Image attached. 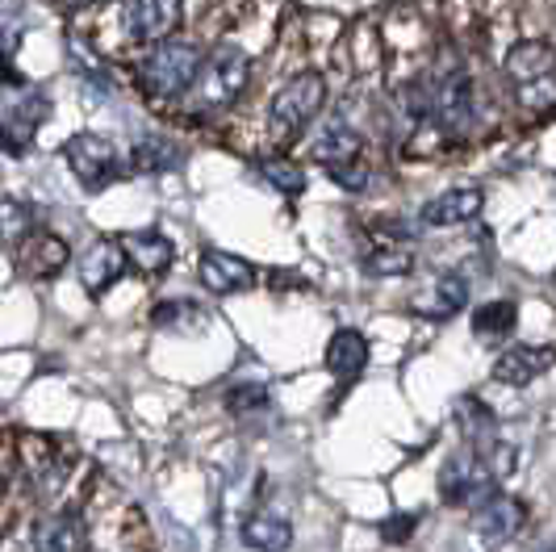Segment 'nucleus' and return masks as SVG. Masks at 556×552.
<instances>
[{"mask_svg": "<svg viewBox=\"0 0 556 552\" xmlns=\"http://www.w3.org/2000/svg\"><path fill=\"white\" fill-rule=\"evenodd\" d=\"M502 76L510 84L515 101L523 113H553L556 110V47L544 38H523L502 59Z\"/></svg>", "mask_w": 556, "mask_h": 552, "instance_id": "f257e3e1", "label": "nucleus"}, {"mask_svg": "<svg viewBox=\"0 0 556 552\" xmlns=\"http://www.w3.org/2000/svg\"><path fill=\"white\" fill-rule=\"evenodd\" d=\"M201 47L193 42H155L135 67V84L147 101H176L193 88L197 72H201Z\"/></svg>", "mask_w": 556, "mask_h": 552, "instance_id": "f03ea898", "label": "nucleus"}, {"mask_svg": "<svg viewBox=\"0 0 556 552\" xmlns=\"http://www.w3.org/2000/svg\"><path fill=\"white\" fill-rule=\"evenodd\" d=\"M248 80H251L248 51L235 47V42H223V47H214L210 55L201 59V72H197L193 88L185 92V101H189L197 113L226 110V105H235V101L243 97Z\"/></svg>", "mask_w": 556, "mask_h": 552, "instance_id": "7ed1b4c3", "label": "nucleus"}, {"mask_svg": "<svg viewBox=\"0 0 556 552\" xmlns=\"http://www.w3.org/2000/svg\"><path fill=\"white\" fill-rule=\"evenodd\" d=\"M323 105H327V76H323V72H298V76L273 97L268 130H273V138L289 142V138H298L309 122L323 113Z\"/></svg>", "mask_w": 556, "mask_h": 552, "instance_id": "20e7f679", "label": "nucleus"}, {"mask_svg": "<svg viewBox=\"0 0 556 552\" xmlns=\"http://www.w3.org/2000/svg\"><path fill=\"white\" fill-rule=\"evenodd\" d=\"M63 160L72 167V176L80 180V189H88V193L110 189L113 180L122 176V155H117V147H113L105 135H92V130L67 138V142H63Z\"/></svg>", "mask_w": 556, "mask_h": 552, "instance_id": "39448f33", "label": "nucleus"}, {"mask_svg": "<svg viewBox=\"0 0 556 552\" xmlns=\"http://www.w3.org/2000/svg\"><path fill=\"white\" fill-rule=\"evenodd\" d=\"M494 490H498V481L481 465L477 448L452 452L444 461V469H440V498H444L447 506H477L481 498H490Z\"/></svg>", "mask_w": 556, "mask_h": 552, "instance_id": "423d86ee", "label": "nucleus"}, {"mask_svg": "<svg viewBox=\"0 0 556 552\" xmlns=\"http://www.w3.org/2000/svg\"><path fill=\"white\" fill-rule=\"evenodd\" d=\"M431 117H435V126H440L447 138H465L469 130H473L477 97H473V80H469L465 67H452L444 80L435 84Z\"/></svg>", "mask_w": 556, "mask_h": 552, "instance_id": "0eeeda50", "label": "nucleus"}, {"mask_svg": "<svg viewBox=\"0 0 556 552\" xmlns=\"http://www.w3.org/2000/svg\"><path fill=\"white\" fill-rule=\"evenodd\" d=\"M47 113H51V101L42 92L4 97V105H0V147L9 155H26L29 147H34L38 126L47 122Z\"/></svg>", "mask_w": 556, "mask_h": 552, "instance_id": "6e6552de", "label": "nucleus"}, {"mask_svg": "<svg viewBox=\"0 0 556 552\" xmlns=\"http://www.w3.org/2000/svg\"><path fill=\"white\" fill-rule=\"evenodd\" d=\"M185 0H126L122 9V29L130 42H167L172 29L180 26Z\"/></svg>", "mask_w": 556, "mask_h": 552, "instance_id": "1a4fd4ad", "label": "nucleus"}, {"mask_svg": "<svg viewBox=\"0 0 556 552\" xmlns=\"http://www.w3.org/2000/svg\"><path fill=\"white\" fill-rule=\"evenodd\" d=\"M197 276H201V285H205L214 298H235V293H248V289H255V280H260L251 260L235 255V251H223V248L201 251Z\"/></svg>", "mask_w": 556, "mask_h": 552, "instance_id": "9d476101", "label": "nucleus"}, {"mask_svg": "<svg viewBox=\"0 0 556 552\" xmlns=\"http://www.w3.org/2000/svg\"><path fill=\"white\" fill-rule=\"evenodd\" d=\"M72 264V248L51 230H29L17 248V273L29 280H51Z\"/></svg>", "mask_w": 556, "mask_h": 552, "instance_id": "9b49d317", "label": "nucleus"}, {"mask_svg": "<svg viewBox=\"0 0 556 552\" xmlns=\"http://www.w3.org/2000/svg\"><path fill=\"white\" fill-rule=\"evenodd\" d=\"M523 524H528V506L515 494L494 490L473 506V531L481 540H510V536L523 531Z\"/></svg>", "mask_w": 556, "mask_h": 552, "instance_id": "f8f14e48", "label": "nucleus"}, {"mask_svg": "<svg viewBox=\"0 0 556 552\" xmlns=\"http://www.w3.org/2000/svg\"><path fill=\"white\" fill-rule=\"evenodd\" d=\"M556 364V348L548 343H515L494 360V381L498 386H531Z\"/></svg>", "mask_w": 556, "mask_h": 552, "instance_id": "ddd939ff", "label": "nucleus"}, {"mask_svg": "<svg viewBox=\"0 0 556 552\" xmlns=\"http://www.w3.org/2000/svg\"><path fill=\"white\" fill-rule=\"evenodd\" d=\"M76 273H80V285L92 293V298L110 293L113 285L122 280V273H126V255H122V248H117V239H101V243H92V248L80 255Z\"/></svg>", "mask_w": 556, "mask_h": 552, "instance_id": "4468645a", "label": "nucleus"}, {"mask_svg": "<svg viewBox=\"0 0 556 552\" xmlns=\"http://www.w3.org/2000/svg\"><path fill=\"white\" fill-rule=\"evenodd\" d=\"M117 248L126 255L130 268H139L142 276H164L176 260L172 239L160 230H130V235H117Z\"/></svg>", "mask_w": 556, "mask_h": 552, "instance_id": "2eb2a0df", "label": "nucleus"}, {"mask_svg": "<svg viewBox=\"0 0 556 552\" xmlns=\"http://www.w3.org/2000/svg\"><path fill=\"white\" fill-rule=\"evenodd\" d=\"M481 210H485V193L465 185V189H444L431 201H422L418 218H422V226H460V222H473Z\"/></svg>", "mask_w": 556, "mask_h": 552, "instance_id": "dca6fc26", "label": "nucleus"}, {"mask_svg": "<svg viewBox=\"0 0 556 552\" xmlns=\"http://www.w3.org/2000/svg\"><path fill=\"white\" fill-rule=\"evenodd\" d=\"M327 373H334L339 381H356L364 368H368V339L356 327H339V331L327 339Z\"/></svg>", "mask_w": 556, "mask_h": 552, "instance_id": "f3484780", "label": "nucleus"}, {"mask_svg": "<svg viewBox=\"0 0 556 552\" xmlns=\"http://www.w3.org/2000/svg\"><path fill=\"white\" fill-rule=\"evenodd\" d=\"M361 147H364L361 126L334 117V122H327V126L318 130L314 147H309V155H314L323 167H331V164H343V160H361Z\"/></svg>", "mask_w": 556, "mask_h": 552, "instance_id": "a211bd4d", "label": "nucleus"}, {"mask_svg": "<svg viewBox=\"0 0 556 552\" xmlns=\"http://www.w3.org/2000/svg\"><path fill=\"white\" fill-rule=\"evenodd\" d=\"M465 302H469V280H465L460 273H444L427 293H418L415 298V314L444 323V318H452V314H460V305Z\"/></svg>", "mask_w": 556, "mask_h": 552, "instance_id": "6ab92c4d", "label": "nucleus"}, {"mask_svg": "<svg viewBox=\"0 0 556 552\" xmlns=\"http://www.w3.org/2000/svg\"><path fill=\"white\" fill-rule=\"evenodd\" d=\"M34 552H88L84 524L76 511H55L34 527Z\"/></svg>", "mask_w": 556, "mask_h": 552, "instance_id": "aec40b11", "label": "nucleus"}, {"mask_svg": "<svg viewBox=\"0 0 556 552\" xmlns=\"http://www.w3.org/2000/svg\"><path fill=\"white\" fill-rule=\"evenodd\" d=\"M243 544L255 552H285L293 544V524L277 511H251L243 519Z\"/></svg>", "mask_w": 556, "mask_h": 552, "instance_id": "412c9836", "label": "nucleus"}, {"mask_svg": "<svg viewBox=\"0 0 556 552\" xmlns=\"http://www.w3.org/2000/svg\"><path fill=\"white\" fill-rule=\"evenodd\" d=\"M180 164H185V151L164 135H139L130 147V172H142V176H160Z\"/></svg>", "mask_w": 556, "mask_h": 552, "instance_id": "4be33fe9", "label": "nucleus"}, {"mask_svg": "<svg viewBox=\"0 0 556 552\" xmlns=\"http://www.w3.org/2000/svg\"><path fill=\"white\" fill-rule=\"evenodd\" d=\"M515 327H519V305L510 302V298H494V302H485L473 314V331L481 343H498Z\"/></svg>", "mask_w": 556, "mask_h": 552, "instance_id": "5701e85b", "label": "nucleus"}, {"mask_svg": "<svg viewBox=\"0 0 556 552\" xmlns=\"http://www.w3.org/2000/svg\"><path fill=\"white\" fill-rule=\"evenodd\" d=\"M255 176L264 185H273L280 197H302L306 193V167L285 160V155H273V160H255Z\"/></svg>", "mask_w": 556, "mask_h": 552, "instance_id": "b1692460", "label": "nucleus"}, {"mask_svg": "<svg viewBox=\"0 0 556 552\" xmlns=\"http://www.w3.org/2000/svg\"><path fill=\"white\" fill-rule=\"evenodd\" d=\"M201 323V305L189 302V298H167V302H155L151 305V327L155 331H189V327H197Z\"/></svg>", "mask_w": 556, "mask_h": 552, "instance_id": "393cba45", "label": "nucleus"}, {"mask_svg": "<svg viewBox=\"0 0 556 552\" xmlns=\"http://www.w3.org/2000/svg\"><path fill=\"white\" fill-rule=\"evenodd\" d=\"M456 418H460V427H465V436H469V448H477V443H485V440H498V436H494V431H498V418H494L490 406H481L473 393L456 402Z\"/></svg>", "mask_w": 556, "mask_h": 552, "instance_id": "a878e982", "label": "nucleus"}, {"mask_svg": "<svg viewBox=\"0 0 556 552\" xmlns=\"http://www.w3.org/2000/svg\"><path fill=\"white\" fill-rule=\"evenodd\" d=\"M361 268L368 276H406V273H415V251L381 243V248H372L368 255H364Z\"/></svg>", "mask_w": 556, "mask_h": 552, "instance_id": "bb28decb", "label": "nucleus"}, {"mask_svg": "<svg viewBox=\"0 0 556 552\" xmlns=\"http://www.w3.org/2000/svg\"><path fill=\"white\" fill-rule=\"evenodd\" d=\"M34 230V205L17 197H0V243H22Z\"/></svg>", "mask_w": 556, "mask_h": 552, "instance_id": "cd10ccee", "label": "nucleus"}, {"mask_svg": "<svg viewBox=\"0 0 556 552\" xmlns=\"http://www.w3.org/2000/svg\"><path fill=\"white\" fill-rule=\"evenodd\" d=\"M327 176H331L339 189H348V193H361L364 185H368V164H364V160H343V164L327 167Z\"/></svg>", "mask_w": 556, "mask_h": 552, "instance_id": "c85d7f7f", "label": "nucleus"}, {"mask_svg": "<svg viewBox=\"0 0 556 552\" xmlns=\"http://www.w3.org/2000/svg\"><path fill=\"white\" fill-rule=\"evenodd\" d=\"M226 406H230L235 414L260 411V406H268V389H264V386H239V389H230Z\"/></svg>", "mask_w": 556, "mask_h": 552, "instance_id": "c756f323", "label": "nucleus"}, {"mask_svg": "<svg viewBox=\"0 0 556 552\" xmlns=\"http://www.w3.org/2000/svg\"><path fill=\"white\" fill-rule=\"evenodd\" d=\"M415 527H418V515H393V519L381 524V540H390V544H406Z\"/></svg>", "mask_w": 556, "mask_h": 552, "instance_id": "7c9ffc66", "label": "nucleus"}, {"mask_svg": "<svg viewBox=\"0 0 556 552\" xmlns=\"http://www.w3.org/2000/svg\"><path fill=\"white\" fill-rule=\"evenodd\" d=\"M59 9H92V4H105V0H51Z\"/></svg>", "mask_w": 556, "mask_h": 552, "instance_id": "2f4dec72", "label": "nucleus"}, {"mask_svg": "<svg viewBox=\"0 0 556 552\" xmlns=\"http://www.w3.org/2000/svg\"><path fill=\"white\" fill-rule=\"evenodd\" d=\"M544 552H556V549H544Z\"/></svg>", "mask_w": 556, "mask_h": 552, "instance_id": "473e14b6", "label": "nucleus"}]
</instances>
